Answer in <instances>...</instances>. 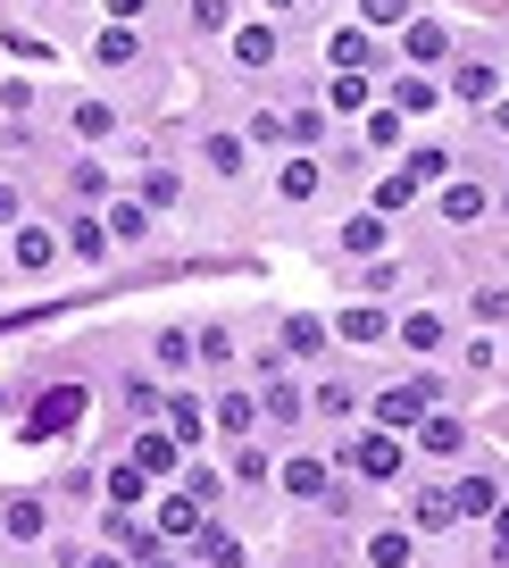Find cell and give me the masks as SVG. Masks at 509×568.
I'll return each instance as SVG.
<instances>
[{
    "mask_svg": "<svg viewBox=\"0 0 509 568\" xmlns=\"http://www.w3.org/2000/svg\"><path fill=\"white\" fill-rule=\"evenodd\" d=\"M68 243H75V260H92V267H101V251H109V226H101V217H75V226H68Z\"/></svg>",
    "mask_w": 509,
    "mask_h": 568,
    "instance_id": "cell-21",
    "label": "cell"
},
{
    "mask_svg": "<svg viewBox=\"0 0 509 568\" xmlns=\"http://www.w3.org/2000/svg\"><path fill=\"white\" fill-rule=\"evenodd\" d=\"M109 125H118V118H109L101 101H84V109H75V134H109Z\"/></svg>",
    "mask_w": 509,
    "mask_h": 568,
    "instance_id": "cell-44",
    "label": "cell"
},
{
    "mask_svg": "<svg viewBox=\"0 0 509 568\" xmlns=\"http://www.w3.org/2000/svg\"><path fill=\"white\" fill-rule=\"evenodd\" d=\"M359 9H368V26H401L409 18V0H359Z\"/></svg>",
    "mask_w": 509,
    "mask_h": 568,
    "instance_id": "cell-43",
    "label": "cell"
},
{
    "mask_svg": "<svg viewBox=\"0 0 509 568\" xmlns=\"http://www.w3.org/2000/svg\"><path fill=\"white\" fill-rule=\"evenodd\" d=\"M334 335H343V343H359V352H368V343H385V335H393V326H385V310H368V302H352V310H343V318H334Z\"/></svg>",
    "mask_w": 509,
    "mask_h": 568,
    "instance_id": "cell-4",
    "label": "cell"
},
{
    "mask_svg": "<svg viewBox=\"0 0 509 568\" xmlns=\"http://www.w3.org/2000/svg\"><path fill=\"white\" fill-rule=\"evenodd\" d=\"M142 226H151V210H142V201H125V210H118V217H109V234H125V243H134V234H142Z\"/></svg>",
    "mask_w": 509,
    "mask_h": 568,
    "instance_id": "cell-40",
    "label": "cell"
},
{
    "mask_svg": "<svg viewBox=\"0 0 509 568\" xmlns=\"http://www.w3.org/2000/svg\"><path fill=\"white\" fill-rule=\"evenodd\" d=\"M393 101H401V109H409V118H426V109H435V101H442V92H435V84H426V75H401V84H393Z\"/></svg>",
    "mask_w": 509,
    "mask_h": 568,
    "instance_id": "cell-24",
    "label": "cell"
},
{
    "mask_svg": "<svg viewBox=\"0 0 509 568\" xmlns=\"http://www.w3.org/2000/svg\"><path fill=\"white\" fill-rule=\"evenodd\" d=\"M459 518V494H418V535H442Z\"/></svg>",
    "mask_w": 509,
    "mask_h": 568,
    "instance_id": "cell-19",
    "label": "cell"
},
{
    "mask_svg": "<svg viewBox=\"0 0 509 568\" xmlns=\"http://www.w3.org/2000/svg\"><path fill=\"white\" fill-rule=\"evenodd\" d=\"M368 201H376V217H401L409 201H418V176H385V184H376Z\"/></svg>",
    "mask_w": 509,
    "mask_h": 568,
    "instance_id": "cell-18",
    "label": "cell"
},
{
    "mask_svg": "<svg viewBox=\"0 0 509 568\" xmlns=\"http://www.w3.org/2000/svg\"><path fill=\"white\" fill-rule=\"evenodd\" d=\"M142 494H151V468H134V460L109 468V501H118V510H125V501H142Z\"/></svg>",
    "mask_w": 509,
    "mask_h": 568,
    "instance_id": "cell-20",
    "label": "cell"
},
{
    "mask_svg": "<svg viewBox=\"0 0 509 568\" xmlns=\"http://www.w3.org/2000/svg\"><path fill=\"white\" fill-rule=\"evenodd\" d=\"M401 51H409V59H418V68H435V59H442V51H451V34H442V26H435V18H418V26H409V34H401Z\"/></svg>",
    "mask_w": 509,
    "mask_h": 568,
    "instance_id": "cell-9",
    "label": "cell"
},
{
    "mask_svg": "<svg viewBox=\"0 0 509 568\" xmlns=\"http://www.w3.org/2000/svg\"><path fill=\"white\" fill-rule=\"evenodd\" d=\"M326 468H334V460H309V452H293L276 477H284V494H326Z\"/></svg>",
    "mask_w": 509,
    "mask_h": 568,
    "instance_id": "cell-8",
    "label": "cell"
},
{
    "mask_svg": "<svg viewBox=\"0 0 509 568\" xmlns=\"http://www.w3.org/2000/svg\"><path fill=\"white\" fill-rule=\"evenodd\" d=\"M159 535H201V494H159Z\"/></svg>",
    "mask_w": 509,
    "mask_h": 568,
    "instance_id": "cell-7",
    "label": "cell"
},
{
    "mask_svg": "<svg viewBox=\"0 0 509 568\" xmlns=\"http://www.w3.org/2000/svg\"><path fill=\"white\" fill-rule=\"evenodd\" d=\"M201 560H210V568H251V551L234 544L226 527H201Z\"/></svg>",
    "mask_w": 509,
    "mask_h": 568,
    "instance_id": "cell-14",
    "label": "cell"
},
{
    "mask_svg": "<svg viewBox=\"0 0 509 568\" xmlns=\"http://www.w3.org/2000/svg\"><path fill=\"white\" fill-rule=\"evenodd\" d=\"M259 409H267V418H276V426H293V418H301V409H309V402H301L293 385H267V393H259Z\"/></svg>",
    "mask_w": 509,
    "mask_h": 568,
    "instance_id": "cell-26",
    "label": "cell"
},
{
    "mask_svg": "<svg viewBox=\"0 0 509 568\" xmlns=\"http://www.w3.org/2000/svg\"><path fill=\"white\" fill-rule=\"evenodd\" d=\"M193 352H201V343H184V335H159V368H184Z\"/></svg>",
    "mask_w": 509,
    "mask_h": 568,
    "instance_id": "cell-42",
    "label": "cell"
},
{
    "mask_svg": "<svg viewBox=\"0 0 509 568\" xmlns=\"http://www.w3.org/2000/svg\"><path fill=\"white\" fill-rule=\"evenodd\" d=\"M109 535H118V544H125V551H151V544H159V535H151V527H134V518H125V510H118V518H109Z\"/></svg>",
    "mask_w": 509,
    "mask_h": 568,
    "instance_id": "cell-39",
    "label": "cell"
},
{
    "mask_svg": "<svg viewBox=\"0 0 509 568\" xmlns=\"http://www.w3.org/2000/svg\"><path fill=\"white\" fill-rule=\"evenodd\" d=\"M142 9H151V0H109V18H118V26H125V18H142Z\"/></svg>",
    "mask_w": 509,
    "mask_h": 568,
    "instance_id": "cell-47",
    "label": "cell"
},
{
    "mask_svg": "<svg viewBox=\"0 0 509 568\" xmlns=\"http://www.w3.org/2000/svg\"><path fill=\"white\" fill-rule=\"evenodd\" d=\"M393 335H401L409 352H442V318H435V310H409V318L393 326Z\"/></svg>",
    "mask_w": 509,
    "mask_h": 568,
    "instance_id": "cell-12",
    "label": "cell"
},
{
    "mask_svg": "<svg viewBox=\"0 0 509 568\" xmlns=\"http://www.w3.org/2000/svg\"><path fill=\"white\" fill-rule=\"evenodd\" d=\"M485 201H492L485 184H442V201H435V210L451 217V226H476V217H485Z\"/></svg>",
    "mask_w": 509,
    "mask_h": 568,
    "instance_id": "cell-6",
    "label": "cell"
},
{
    "mask_svg": "<svg viewBox=\"0 0 509 568\" xmlns=\"http://www.w3.org/2000/svg\"><path fill=\"white\" fill-rule=\"evenodd\" d=\"M326 59H334V68H359V75H368V59H376V42H368V34H359V26H343V34H334V42H326Z\"/></svg>",
    "mask_w": 509,
    "mask_h": 568,
    "instance_id": "cell-10",
    "label": "cell"
},
{
    "mask_svg": "<svg viewBox=\"0 0 509 568\" xmlns=\"http://www.w3.org/2000/svg\"><path fill=\"white\" fill-rule=\"evenodd\" d=\"M343 243H352V251H376V243H385V217H352V226H343Z\"/></svg>",
    "mask_w": 509,
    "mask_h": 568,
    "instance_id": "cell-35",
    "label": "cell"
},
{
    "mask_svg": "<svg viewBox=\"0 0 509 568\" xmlns=\"http://www.w3.org/2000/svg\"><path fill=\"white\" fill-rule=\"evenodd\" d=\"M435 402H442V393H435V376L385 385V393H376V426H426V418H435Z\"/></svg>",
    "mask_w": 509,
    "mask_h": 568,
    "instance_id": "cell-1",
    "label": "cell"
},
{
    "mask_svg": "<svg viewBox=\"0 0 509 568\" xmlns=\"http://www.w3.org/2000/svg\"><path fill=\"white\" fill-rule=\"evenodd\" d=\"M426 452H459V418H442V409H435V418H426Z\"/></svg>",
    "mask_w": 509,
    "mask_h": 568,
    "instance_id": "cell-38",
    "label": "cell"
},
{
    "mask_svg": "<svg viewBox=\"0 0 509 568\" xmlns=\"http://www.w3.org/2000/svg\"><path fill=\"white\" fill-rule=\"evenodd\" d=\"M401 176H418V184H442V176H451V151H442V142H418V151L401 160Z\"/></svg>",
    "mask_w": 509,
    "mask_h": 568,
    "instance_id": "cell-11",
    "label": "cell"
},
{
    "mask_svg": "<svg viewBox=\"0 0 509 568\" xmlns=\"http://www.w3.org/2000/svg\"><path fill=\"white\" fill-rule=\"evenodd\" d=\"M251 142H293V118H276V109H259V118H251Z\"/></svg>",
    "mask_w": 509,
    "mask_h": 568,
    "instance_id": "cell-37",
    "label": "cell"
},
{
    "mask_svg": "<svg viewBox=\"0 0 509 568\" xmlns=\"http://www.w3.org/2000/svg\"><path fill=\"white\" fill-rule=\"evenodd\" d=\"M84 402H92L84 385H51V393H42V409L26 418V444H42V435H68V426L84 418Z\"/></svg>",
    "mask_w": 509,
    "mask_h": 568,
    "instance_id": "cell-3",
    "label": "cell"
},
{
    "mask_svg": "<svg viewBox=\"0 0 509 568\" xmlns=\"http://www.w3.org/2000/svg\"><path fill=\"white\" fill-rule=\"evenodd\" d=\"M326 352V318H293L284 326V359H317Z\"/></svg>",
    "mask_w": 509,
    "mask_h": 568,
    "instance_id": "cell-13",
    "label": "cell"
},
{
    "mask_svg": "<svg viewBox=\"0 0 509 568\" xmlns=\"http://www.w3.org/2000/svg\"><path fill=\"white\" fill-rule=\"evenodd\" d=\"M326 134V109H293V142H317Z\"/></svg>",
    "mask_w": 509,
    "mask_h": 568,
    "instance_id": "cell-45",
    "label": "cell"
},
{
    "mask_svg": "<svg viewBox=\"0 0 509 568\" xmlns=\"http://www.w3.org/2000/svg\"><path fill=\"white\" fill-rule=\"evenodd\" d=\"M501 210H509V201H501Z\"/></svg>",
    "mask_w": 509,
    "mask_h": 568,
    "instance_id": "cell-52",
    "label": "cell"
},
{
    "mask_svg": "<svg viewBox=\"0 0 509 568\" xmlns=\"http://www.w3.org/2000/svg\"><path fill=\"white\" fill-rule=\"evenodd\" d=\"M0 527H9V510H0Z\"/></svg>",
    "mask_w": 509,
    "mask_h": 568,
    "instance_id": "cell-51",
    "label": "cell"
},
{
    "mask_svg": "<svg viewBox=\"0 0 509 568\" xmlns=\"http://www.w3.org/2000/svg\"><path fill=\"white\" fill-rule=\"evenodd\" d=\"M326 101H334V109H368V75H359V68H343V75H334V92H326Z\"/></svg>",
    "mask_w": 509,
    "mask_h": 568,
    "instance_id": "cell-27",
    "label": "cell"
},
{
    "mask_svg": "<svg viewBox=\"0 0 509 568\" xmlns=\"http://www.w3.org/2000/svg\"><path fill=\"white\" fill-rule=\"evenodd\" d=\"M167 435L193 444V435H201V402H184V393H176V402H167Z\"/></svg>",
    "mask_w": 509,
    "mask_h": 568,
    "instance_id": "cell-30",
    "label": "cell"
},
{
    "mask_svg": "<svg viewBox=\"0 0 509 568\" xmlns=\"http://www.w3.org/2000/svg\"><path fill=\"white\" fill-rule=\"evenodd\" d=\"M210 168H226V176H234V168H243V142H234V134H210Z\"/></svg>",
    "mask_w": 509,
    "mask_h": 568,
    "instance_id": "cell-41",
    "label": "cell"
},
{
    "mask_svg": "<svg viewBox=\"0 0 509 568\" xmlns=\"http://www.w3.org/2000/svg\"><path fill=\"white\" fill-rule=\"evenodd\" d=\"M368 560L376 568H409V527H376L368 535Z\"/></svg>",
    "mask_w": 509,
    "mask_h": 568,
    "instance_id": "cell-16",
    "label": "cell"
},
{
    "mask_svg": "<svg viewBox=\"0 0 509 568\" xmlns=\"http://www.w3.org/2000/svg\"><path fill=\"white\" fill-rule=\"evenodd\" d=\"M234 59H243V68H267V59H276V34H267V26H243V34H234Z\"/></svg>",
    "mask_w": 509,
    "mask_h": 568,
    "instance_id": "cell-23",
    "label": "cell"
},
{
    "mask_svg": "<svg viewBox=\"0 0 509 568\" xmlns=\"http://www.w3.org/2000/svg\"><path fill=\"white\" fill-rule=\"evenodd\" d=\"M451 92H459V101H492V68H485V59H468V68L451 75Z\"/></svg>",
    "mask_w": 509,
    "mask_h": 568,
    "instance_id": "cell-25",
    "label": "cell"
},
{
    "mask_svg": "<svg viewBox=\"0 0 509 568\" xmlns=\"http://www.w3.org/2000/svg\"><path fill=\"white\" fill-rule=\"evenodd\" d=\"M18 210H26V201L9 193V184H0V226H18Z\"/></svg>",
    "mask_w": 509,
    "mask_h": 568,
    "instance_id": "cell-46",
    "label": "cell"
},
{
    "mask_svg": "<svg viewBox=\"0 0 509 568\" xmlns=\"http://www.w3.org/2000/svg\"><path fill=\"white\" fill-rule=\"evenodd\" d=\"M309 409H326V418H352L359 402H352V385H317V393H309Z\"/></svg>",
    "mask_w": 509,
    "mask_h": 568,
    "instance_id": "cell-32",
    "label": "cell"
},
{
    "mask_svg": "<svg viewBox=\"0 0 509 568\" xmlns=\"http://www.w3.org/2000/svg\"><path fill=\"white\" fill-rule=\"evenodd\" d=\"M134 468H151V477H176V468H184V444H176V435H142V444H134Z\"/></svg>",
    "mask_w": 509,
    "mask_h": 568,
    "instance_id": "cell-5",
    "label": "cell"
},
{
    "mask_svg": "<svg viewBox=\"0 0 509 568\" xmlns=\"http://www.w3.org/2000/svg\"><path fill=\"white\" fill-rule=\"evenodd\" d=\"M59 260V234L51 226H18V267H51Z\"/></svg>",
    "mask_w": 509,
    "mask_h": 568,
    "instance_id": "cell-15",
    "label": "cell"
},
{
    "mask_svg": "<svg viewBox=\"0 0 509 568\" xmlns=\"http://www.w3.org/2000/svg\"><path fill=\"white\" fill-rule=\"evenodd\" d=\"M459 510H468V518L501 510V485H492V477H459Z\"/></svg>",
    "mask_w": 509,
    "mask_h": 568,
    "instance_id": "cell-22",
    "label": "cell"
},
{
    "mask_svg": "<svg viewBox=\"0 0 509 568\" xmlns=\"http://www.w3.org/2000/svg\"><path fill=\"white\" fill-rule=\"evenodd\" d=\"M151 568H176V560H151Z\"/></svg>",
    "mask_w": 509,
    "mask_h": 568,
    "instance_id": "cell-50",
    "label": "cell"
},
{
    "mask_svg": "<svg viewBox=\"0 0 509 568\" xmlns=\"http://www.w3.org/2000/svg\"><path fill=\"white\" fill-rule=\"evenodd\" d=\"M492 551H509V510H492Z\"/></svg>",
    "mask_w": 509,
    "mask_h": 568,
    "instance_id": "cell-48",
    "label": "cell"
},
{
    "mask_svg": "<svg viewBox=\"0 0 509 568\" xmlns=\"http://www.w3.org/2000/svg\"><path fill=\"white\" fill-rule=\"evenodd\" d=\"M9 535H26V544L42 535V501H34V494H26V501H9Z\"/></svg>",
    "mask_w": 509,
    "mask_h": 568,
    "instance_id": "cell-34",
    "label": "cell"
},
{
    "mask_svg": "<svg viewBox=\"0 0 509 568\" xmlns=\"http://www.w3.org/2000/svg\"><path fill=\"white\" fill-rule=\"evenodd\" d=\"M276 193H284V201H309V193H317V168H309V160H293V168L276 176Z\"/></svg>",
    "mask_w": 509,
    "mask_h": 568,
    "instance_id": "cell-31",
    "label": "cell"
},
{
    "mask_svg": "<svg viewBox=\"0 0 509 568\" xmlns=\"http://www.w3.org/2000/svg\"><path fill=\"white\" fill-rule=\"evenodd\" d=\"M276 477V460H267V452H234V485H267Z\"/></svg>",
    "mask_w": 509,
    "mask_h": 568,
    "instance_id": "cell-33",
    "label": "cell"
},
{
    "mask_svg": "<svg viewBox=\"0 0 509 568\" xmlns=\"http://www.w3.org/2000/svg\"><path fill=\"white\" fill-rule=\"evenodd\" d=\"M259 9H301V0H259Z\"/></svg>",
    "mask_w": 509,
    "mask_h": 568,
    "instance_id": "cell-49",
    "label": "cell"
},
{
    "mask_svg": "<svg viewBox=\"0 0 509 568\" xmlns=\"http://www.w3.org/2000/svg\"><path fill=\"white\" fill-rule=\"evenodd\" d=\"M343 468H359L368 485H393V477H401V444H393V426H368V435H352Z\"/></svg>",
    "mask_w": 509,
    "mask_h": 568,
    "instance_id": "cell-2",
    "label": "cell"
},
{
    "mask_svg": "<svg viewBox=\"0 0 509 568\" xmlns=\"http://www.w3.org/2000/svg\"><path fill=\"white\" fill-rule=\"evenodd\" d=\"M368 151H401V109H376L368 118Z\"/></svg>",
    "mask_w": 509,
    "mask_h": 568,
    "instance_id": "cell-28",
    "label": "cell"
},
{
    "mask_svg": "<svg viewBox=\"0 0 509 568\" xmlns=\"http://www.w3.org/2000/svg\"><path fill=\"white\" fill-rule=\"evenodd\" d=\"M476 318H485V326L509 318V284H485V293H476Z\"/></svg>",
    "mask_w": 509,
    "mask_h": 568,
    "instance_id": "cell-36",
    "label": "cell"
},
{
    "mask_svg": "<svg viewBox=\"0 0 509 568\" xmlns=\"http://www.w3.org/2000/svg\"><path fill=\"white\" fill-rule=\"evenodd\" d=\"M92 59H101V68H125V59H134V34H125V26H109V34L92 42Z\"/></svg>",
    "mask_w": 509,
    "mask_h": 568,
    "instance_id": "cell-29",
    "label": "cell"
},
{
    "mask_svg": "<svg viewBox=\"0 0 509 568\" xmlns=\"http://www.w3.org/2000/svg\"><path fill=\"white\" fill-rule=\"evenodd\" d=\"M251 426H259V402H243V393H226V402H217V435H234V444H243Z\"/></svg>",
    "mask_w": 509,
    "mask_h": 568,
    "instance_id": "cell-17",
    "label": "cell"
}]
</instances>
